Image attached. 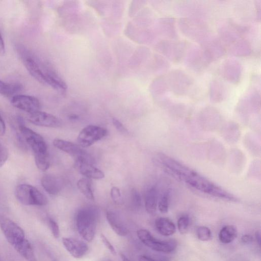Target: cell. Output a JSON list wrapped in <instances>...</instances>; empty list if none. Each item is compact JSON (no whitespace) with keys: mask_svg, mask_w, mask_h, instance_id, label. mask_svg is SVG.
I'll return each instance as SVG.
<instances>
[{"mask_svg":"<svg viewBox=\"0 0 261 261\" xmlns=\"http://www.w3.org/2000/svg\"><path fill=\"white\" fill-rule=\"evenodd\" d=\"M253 238L250 234L243 235L241 238L242 242L244 244H249L253 241Z\"/></svg>","mask_w":261,"mask_h":261,"instance_id":"cell-45","label":"cell"},{"mask_svg":"<svg viewBox=\"0 0 261 261\" xmlns=\"http://www.w3.org/2000/svg\"><path fill=\"white\" fill-rule=\"evenodd\" d=\"M48 225L53 236L58 238L60 236V229L58 223L53 219L49 218Z\"/></svg>","mask_w":261,"mask_h":261,"instance_id":"cell-41","label":"cell"},{"mask_svg":"<svg viewBox=\"0 0 261 261\" xmlns=\"http://www.w3.org/2000/svg\"><path fill=\"white\" fill-rule=\"evenodd\" d=\"M35 162L37 168L41 171H45L49 167L48 152L34 154Z\"/></svg>","mask_w":261,"mask_h":261,"instance_id":"cell-36","label":"cell"},{"mask_svg":"<svg viewBox=\"0 0 261 261\" xmlns=\"http://www.w3.org/2000/svg\"><path fill=\"white\" fill-rule=\"evenodd\" d=\"M243 67L241 64L234 59L225 60L220 66L219 73L228 82L237 84L241 79Z\"/></svg>","mask_w":261,"mask_h":261,"instance_id":"cell-14","label":"cell"},{"mask_svg":"<svg viewBox=\"0 0 261 261\" xmlns=\"http://www.w3.org/2000/svg\"><path fill=\"white\" fill-rule=\"evenodd\" d=\"M169 90L178 96L187 94L193 85V79L181 69H174L166 76Z\"/></svg>","mask_w":261,"mask_h":261,"instance_id":"cell-4","label":"cell"},{"mask_svg":"<svg viewBox=\"0 0 261 261\" xmlns=\"http://www.w3.org/2000/svg\"><path fill=\"white\" fill-rule=\"evenodd\" d=\"M200 45L210 64L221 58L225 54V48L220 39L213 35Z\"/></svg>","mask_w":261,"mask_h":261,"instance_id":"cell-15","label":"cell"},{"mask_svg":"<svg viewBox=\"0 0 261 261\" xmlns=\"http://www.w3.org/2000/svg\"><path fill=\"white\" fill-rule=\"evenodd\" d=\"M98 216L97 208L92 205L81 208L76 214L77 230L81 237L88 242H91L94 238Z\"/></svg>","mask_w":261,"mask_h":261,"instance_id":"cell-2","label":"cell"},{"mask_svg":"<svg viewBox=\"0 0 261 261\" xmlns=\"http://www.w3.org/2000/svg\"><path fill=\"white\" fill-rule=\"evenodd\" d=\"M189 45L186 41L165 39L158 43L156 48L166 58L176 63L184 58Z\"/></svg>","mask_w":261,"mask_h":261,"instance_id":"cell-5","label":"cell"},{"mask_svg":"<svg viewBox=\"0 0 261 261\" xmlns=\"http://www.w3.org/2000/svg\"><path fill=\"white\" fill-rule=\"evenodd\" d=\"M255 237L258 245L260 246V233L259 231H256L255 234Z\"/></svg>","mask_w":261,"mask_h":261,"instance_id":"cell-49","label":"cell"},{"mask_svg":"<svg viewBox=\"0 0 261 261\" xmlns=\"http://www.w3.org/2000/svg\"><path fill=\"white\" fill-rule=\"evenodd\" d=\"M196 234L199 240L202 241H207L211 240L212 234L209 228L201 226L196 229Z\"/></svg>","mask_w":261,"mask_h":261,"instance_id":"cell-37","label":"cell"},{"mask_svg":"<svg viewBox=\"0 0 261 261\" xmlns=\"http://www.w3.org/2000/svg\"><path fill=\"white\" fill-rule=\"evenodd\" d=\"M77 187L80 191L88 199L93 200L94 196L91 187V182L89 178L83 177L77 182Z\"/></svg>","mask_w":261,"mask_h":261,"instance_id":"cell-33","label":"cell"},{"mask_svg":"<svg viewBox=\"0 0 261 261\" xmlns=\"http://www.w3.org/2000/svg\"><path fill=\"white\" fill-rule=\"evenodd\" d=\"M62 243L69 253L75 258L82 257L88 250V247L86 243L76 238H63Z\"/></svg>","mask_w":261,"mask_h":261,"instance_id":"cell-19","label":"cell"},{"mask_svg":"<svg viewBox=\"0 0 261 261\" xmlns=\"http://www.w3.org/2000/svg\"><path fill=\"white\" fill-rule=\"evenodd\" d=\"M11 103L14 107L29 113V114L39 111L40 103L35 97L17 94L12 97Z\"/></svg>","mask_w":261,"mask_h":261,"instance_id":"cell-16","label":"cell"},{"mask_svg":"<svg viewBox=\"0 0 261 261\" xmlns=\"http://www.w3.org/2000/svg\"><path fill=\"white\" fill-rule=\"evenodd\" d=\"M47 85H49L55 89L64 93L67 90V85L58 76L54 73L45 72Z\"/></svg>","mask_w":261,"mask_h":261,"instance_id":"cell-32","label":"cell"},{"mask_svg":"<svg viewBox=\"0 0 261 261\" xmlns=\"http://www.w3.org/2000/svg\"><path fill=\"white\" fill-rule=\"evenodd\" d=\"M120 256L122 261H132L123 254H121Z\"/></svg>","mask_w":261,"mask_h":261,"instance_id":"cell-50","label":"cell"},{"mask_svg":"<svg viewBox=\"0 0 261 261\" xmlns=\"http://www.w3.org/2000/svg\"><path fill=\"white\" fill-rule=\"evenodd\" d=\"M155 227L157 231L164 236H170L176 231L174 223L169 218L160 217L155 221Z\"/></svg>","mask_w":261,"mask_h":261,"instance_id":"cell-27","label":"cell"},{"mask_svg":"<svg viewBox=\"0 0 261 261\" xmlns=\"http://www.w3.org/2000/svg\"><path fill=\"white\" fill-rule=\"evenodd\" d=\"M130 196L133 204L136 207H139L141 205V197L139 192L133 189L131 191Z\"/></svg>","mask_w":261,"mask_h":261,"instance_id":"cell-40","label":"cell"},{"mask_svg":"<svg viewBox=\"0 0 261 261\" xmlns=\"http://www.w3.org/2000/svg\"><path fill=\"white\" fill-rule=\"evenodd\" d=\"M139 239L150 249L160 252L170 253L176 248L177 242L173 240L162 241L154 238L146 229H140L137 232Z\"/></svg>","mask_w":261,"mask_h":261,"instance_id":"cell-7","label":"cell"},{"mask_svg":"<svg viewBox=\"0 0 261 261\" xmlns=\"http://www.w3.org/2000/svg\"><path fill=\"white\" fill-rule=\"evenodd\" d=\"M175 12L184 18H195L204 20L207 17L208 11L205 5L198 2L182 1L175 5Z\"/></svg>","mask_w":261,"mask_h":261,"instance_id":"cell-9","label":"cell"},{"mask_svg":"<svg viewBox=\"0 0 261 261\" xmlns=\"http://www.w3.org/2000/svg\"><path fill=\"white\" fill-rule=\"evenodd\" d=\"M100 239L103 245L106 246V247L110 251V252L113 255L116 254V251L114 247V246L112 245V244L110 242V241L108 240V239L106 237V236L101 234Z\"/></svg>","mask_w":261,"mask_h":261,"instance_id":"cell-43","label":"cell"},{"mask_svg":"<svg viewBox=\"0 0 261 261\" xmlns=\"http://www.w3.org/2000/svg\"><path fill=\"white\" fill-rule=\"evenodd\" d=\"M6 132V125L5 122L0 115V136H3Z\"/></svg>","mask_w":261,"mask_h":261,"instance_id":"cell-46","label":"cell"},{"mask_svg":"<svg viewBox=\"0 0 261 261\" xmlns=\"http://www.w3.org/2000/svg\"><path fill=\"white\" fill-rule=\"evenodd\" d=\"M178 25L185 36L200 44L212 35L203 19L183 17L179 20Z\"/></svg>","mask_w":261,"mask_h":261,"instance_id":"cell-3","label":"cell"},{"mask_svg":"<svg viewBox=\"0 0 261 261\" xmlns=\"http://www.w3.org/2000/svg\"><path fill=\"white\" fill-rule=\"evenodd\" d=\"M107 134V130L98 126L89 125L79 133L77 141L81 147H88L101 140Z\"/></svg>","mask_w":261,"mask_h":261,"instance_id":"cell-13","label":"cell"},{"mask_svg":"<svg viewBox=\"0 0 261 261\" xmlns=\"http://www.w3.org/2000/svg\"><path fill=\"white\" fill-rule=\"evenodd\" d=\"M8 158V151L7 148L0 143V167L5 163Z\"/></svg>","mask_w":261,"mask_h":261,"instance_id":"cell-42","label":"cell"},{"mask_svg":"<svg viewBox=\"0 0 261 261\" xmlns=\"http://www.w3.org/2000/svg\"><path fill=\"white\" fill-rule=\"evenodd\" d=\"M238 235L237 228L232 225H225L220 230L219 239L224 244H228L235 240Z\"/></svg>","mask_w":261,"mask_h":261,"instance_id":"cell-31","label":"cell"},{"mask_svg":"<svg viewBox=\"0 0 261 261\" xmlns=\"http://www.w3.org/2000/svg\"><path fill=\"white\" fill-rule=\"evenodd\" d=\"M159 193L155 187L149 188L145 193L144 202L146 211L150 214H154L158 207Z\"/></svg>","mask_w":261,"mask_h":261,"instance_id":"cell-26","label":"cell"},{"mask_svg":"<svg viewBox=\"0 0 261 261\" xmlns=\"http://www.w3.org/2000/svg\"><path fill=\"white\" fill-rule=\"evenodd\" d=\"M111 196L113 201L117 204L123 203V198L120 189L117 187H113L111 190Z\"/></svg>","mask_w":261,"mask_h":261,"instance_id":"cell-39","label":"cell"},{"mask_svg":"<svg viewBox=\"0 0 261 261\" xmlns=\"http://www.w3.org/2000/svg\"><path fill=\"white\" fill-rule=\"evenodd\" d=\"M158 30L166 39L175 40L178 38L175 21L172 17H167L160 19L158 22Z\"/></svg>","mask_w":261,"mask_h":261,"instance_id":"cell-21","label":"cell"},{"mask_svg":"<svg viewBox=\"0 0 261 261\" xmlns=\"http://www.w3.org/2000/svg\"><path fill=\"white\" fill-rule=\"evenodd\" d=\"M190 225V218L187 215L180 216L177 220V227L181 234H185L188 231Z\"/></svg>","mask_w":261,"mask_h":261,"instance_id":"cell-38","label":"cell"},{"mask_svg":"<svg viewBox=\"0 0 261 261\" xmlns=\"http://www.w3.org/2000/svg\"><path fill=\"white\" fill-rule=\"evenodd\" d=\"M28 118L30 122L38 126L58 127L61 125L60 121L55 116L40 111L29 114Z\"/></svg>","mask_w":261,"mask_h":261,"instance_id":"cell-17","label":"cell"},{"mask_svg":"<svg viewBox=\"0 0 261 261\" xmlns=\"http://www.w3.org/2000/svg\"><path fill=\"white\" fill-rule=\"evenodd\" d=\"M106 218L110 227L117 234L124 237L128 234V230L119 214L109 211L106 213Z\"/></svg>","mask_w":261,"mask_h":261,"instance_id":"cell-23","label":"cell"},{"mask_svg":"<svg viewBox=\"0 0 261 261\" xmlns=\"http://www.w3.org/2000/svg\"><path fill=\"white\" fill-rule=\"evenodd\" d=\"M5 53V44L1 34H0V56H3Z\"/></svg>","mask_w":261,"mask_h":261,"instance_id":"cell-47","label":"cell"},{"mask_svg":"<svg viewBox=\"0 0 261 261\" xmlns=\"http://www.w3.org/2000/svg\"><path fill=\"white\" fill-rule=\"evenodd\" d=\"M158 162L172 176L199 192L224 200L237 201L232 194L172 158L161 154Z\"/></svg>","mask_w":261,"mask_h":261,"instance_id":"cell-1","label":"cell"},{"mask_svg":"<svg viewBox=\"0 0 261 261\" xmlns=\"http://www.w3.org/2000/svg\"><path fill=\"white\" fill-rule=\"evenodd\" d=\"M0 228L8 242L13 247L25 239L22 228L9 218L2 215H0Z\"/></svg>","mask_w":261,"mask_h":261,"instance_id":"cell-12","label":"cell"},{"mask_svg":"<svg viewBox=\"0 0 261 261\" xmlns=\"http://www.w3.org/2000/svg\"><path fill=\"white\" fill-rule=\"evenodd\" d=\"M16 198L25 205H46L48 200L46 197L35 187L25 184L19 185L15 189Z\"/></svg>","mask_w":261,"mask_h":261,"instance_id":"cell-6","label":"cell"},{"mask_svg":"<svg viewBox=\"0 0 261 261\" xmlns=\"http://www.w3.org/2000/svg\"><path fill=\"white\" fill-rule=\"evenodd\" d=\"M69 118L71 120H76L79 118V116L75 114H72L69 116Z\"/></svg>","mask_w":261,"mask_h":261,"instance_id":"cell-51","label":"cell"},{"mask_svg":"<svg viewBox=\"0 0 261 261\" xmlns=\"http://www.w3.org/2000/svg\"><path fill=\"white\" fill-rule=\"evenodd\" d=\"M41 183L44 189L49 194H58L62 189V179L53 174H45L41 179Z\"/></svg>","mask_w":261,"mask_h":261,"instance_id":"cell-22","label":"cell"},{"mask_svg":"<svg viewBox=\"0 0 261 261\" xmlns=\"http://www.w3.org/2000/svg\"><path fill=\"white\" fill-rule=\"evenodd\" d=\"M19 129L23 139L32 148L34 154L47 152V145L42 137L27 127L22 118L18 117Z\"/></svg>","mask_w":261,"mask_h":261,"instance_id":"cell-8","label":"cell"},{"mask_svg":"<svg viewBox=\"0 0 261 261\" xmlns=\"http://www.w3.org/2000/svg\"><path fill=\"white\" fill-rule=\"evenodd\" d=\"M24 63L27 69L34 78L43 84H47L45 72L41 70L34 59L30 57H27Z\"/></svg>","mask_w":261,"mask_h":261,"instance_id":"cell-25","label":"cell"},{"mask_svg":"<svg viewBox=\"0 0 261 261\" xmlns=\"http://www.w3.org/2000/svg\"><path fill=\"white\" fill-rule=\"evenodd\" d=\"M101 261H111V260H109V259H107V260H101Z\"/></svg>","mask_w":261,"mask_h":261,"instance_id":"cell-52","label":"cell"},{"mask_svg":"<svg viewBox=\"0 0 261 261\" xmlns=\"http://www.w3.org/2000/svg\"><path fill=\"white\" fill-rule=\"evenodd\" d=\"M13 247L28 261H37L33 248L29 241L27 239H24Z\"/></svg>","mask_w":261,"mask_h":261,"instance_id":"cell-29","label":"cell"},{"mask_svg":"<svg viewBox=\"0 0 261 261\" xmlns=\"http://www.w3.org/2000/svg\"><path fill=\"white\" fill-rule=\"evenodd\" d=\"M210 98L213 102L222 101L226 95V90L223 83L218 80H213L210 84Z\"/></svg>","mask_w":261,"mask_h":261,"instance_id":"cell-24","label":"cell"},{"mask_svg":"<svg viewBox=\"0 0 261 261\" xmlns=\"http://www.w3.org/2000/svg\"><path fill=\"white\" fill-rule=\"evenodd\" d=\"M112 121L114 126L119 132L123 134L127 133L126 128L118 120L113 118Z\"/></svg>","mask_w":261,"mask_h":261,"instance_id":"cell-44","label":"cell"},{"mask_svg":"<svg viewBox=\"0 0 261 261\" xmlns=\"http://www.w3.org/2000/svg\"><path fill=\"white\" fill-rule=\"evenodd\" d=\"M75 166L83 175L89 179H100L105 177L103 172L92 165L90 160L81 158L76 159Z\"/></svg>","mask_w":261,"mask_h":261,"instance_id":"cell-20","label":"cell"},{"mask_svg":"<svg viewBox=\"0 0 261 261\" xmlns=\"http://www.w3.org/2000/svg\"><path fill=\"white\" fill-rule=\"evenodd\" d=\"M184 58L187 67L196 72L203 70L210 64L201 48L195 45H189Z\"/></svg>","mask_w":261,"mask_h":261,"instance_id":"cell-11","label":"cell"},{"mask_svg":"<svg viewBox=\"0 0 261 261\" xmlns=\"http://www.w3.org/2000/svg\"><path fill=\"white\" fill-rule=\"evenodd\" d=\"M230 53L237 57H247L252 54V47L248 40L241 39L231 45Z\"/></svg>","mask_w":261,"mask_h":261,"instance_id":"cell-28","label":"cell"},{"mask_svg":"<svg viewBox=\"0 0 261 261\" xmlns=\"http://www.w3.org/2000/svg\"><path fill=\"white\" fill-rule=\"evenodd\" d=\"M169 91L166 76H161L153 84L152 92L155 96H163Z\"/></svg>","mask_w":261,"mask_h":261,"instance_id":"cell-34","label":"cell"},{"mask_svg":"<svg viewBox=\"0 0 261 261\" xmlns=\"http://www.w3.org/2000/svg\"><path fill=\"white\" fill-rule=\"evenodd\" d=\"M248 28L228 20L219 25L218 33L220 40L225 44L231 45L240 39L241 36L247 32Z\"/></svg>","mask_w":261,"mask_h":261,"instance_id":"cell-10","label":"cell"},{"mask_svg":"<svg viewBox=\"0 0 261 261\" xmlns=\"http://www.w3.org/2000/svg\"><path fill=\"white\" fill-rule=\"evenodd\" d=\"M22 86L18 83H8L0 80V94L7 97L17 95Z\"/></svg>","mask_w":261,"mask_h":261,"instance_id":"cell-30","label":"cell"},{"mask_svg":"<svg viewBox=\"0 0 261 261\" xmlns=\"http://www.w3.org/2000/svg\"><path fill=\"white\" fill-rule=\"evenodd\" d=\"M53 144L55 147L71 155L76 159L82 158L91 161L85 150H83L80 146L72 142L60 139H55L53 141Z\"/></svg>","mask_w":261,"mask_h":261,"instance_id":"cell-18","label":"cell"},{"mask_svg":"<svg viewBox=\"0 0 261 261\" xmlns=\"http://www.w3.org/2000/svg\"><path fill=\"white\" fill-rule=\"evenodd\" d=\"M139 261H156L152 258L146 256V255H141L139 256Z\"/></svg>","mask_w":261,"mask_h":261,"instance_id":"cell-48","label":"cell"},{"mask_svg":"<svg viewBox=\"0 0 261 261\" xmlns=\"http://www.w3.org/2000/svg\"><path fill=\"white\" fill-rule=\"evenodd\" d=\"M170 199V191L167 189L159 198L158 207L162 213H166L168 211Z\"/></svg>","mask_w":261,"mask_h":261,"instance_id":"cell-35","label":"cell"}]
</instances>
